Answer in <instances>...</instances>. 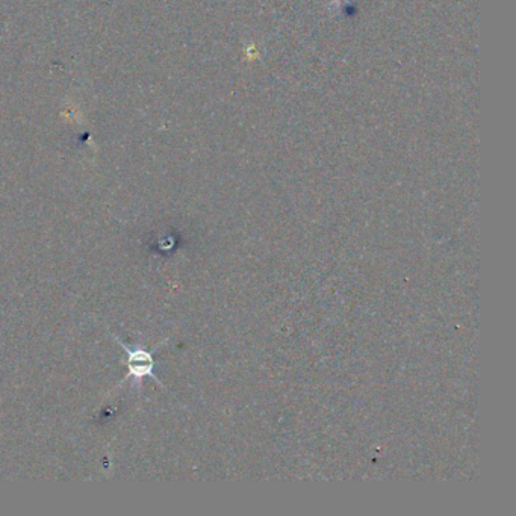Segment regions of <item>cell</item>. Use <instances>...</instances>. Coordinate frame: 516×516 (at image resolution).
<instances>
[{
    "label": "cell",
    "instance_id": "obj_1",
    "mask_svg": "<svg viewBox=\"0 0 516 516\" xmlns=\"http://www.w3.org/2000/svg\"><path fill=\"white\" fill-rule=\"evenodd\" d=\"M115 343L119 344L120 347L123 352L128 353V362H126V367H128V376L123 379V382H126L128 379L134 378L137 382H141V379L152 378L154 382L158 385H162L161 380H159L156 376H154V353L158 350V347H154V350H146V348L141 347V345H137V347L132 348L129 345L119 339V337H114Z\"/></svg>",
    "mask_w": 516,
    "mask_h": 516
}]
</instances>
